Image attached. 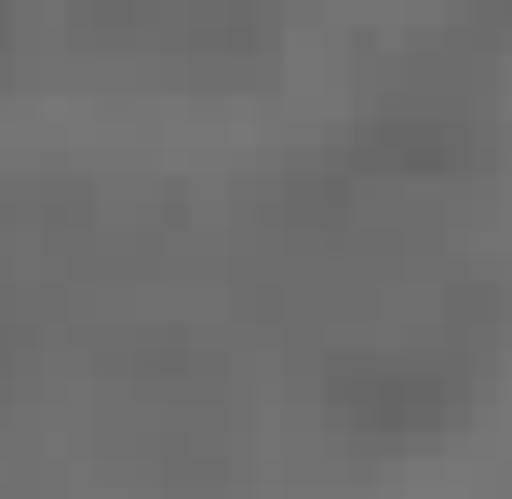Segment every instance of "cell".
I'll return each instance as SVG.
<instances>
[{"mask_svg":"<svg viewBox=\"0 0 512 499\" xmlns=\"http://www.w3.org/2000/svg\"><path fill=\"white\" fill-rule=\"evenodd\" d=\"M459 392H472V378L445 365V351H337V365H324L337 432H364V446H405V432H459Z\"/></svg>","mask_w":512,"mask_h":499,"instance_id":"obj_1","label":"cell"},{"mask_svg":"<svg viewBox=\"0 0 512 499\" xmlns=\"http://www.w3.org/2000/svg\"><path fill=\"white\" fill-rule=\"evenodd\" d=\"M486 135L472 122H364L351 135V176H472Z\"/></svg>","mask_w":512,"mask_h":499,"instance_id":"obj_2","label":"cell"}]
</instances>
